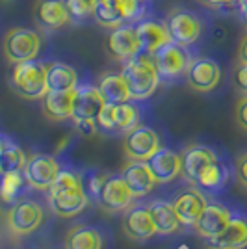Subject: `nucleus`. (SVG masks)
<instances>
[{"label": "nucleus", "instance_id": "obj_34", "mask_svg": "<svg viewBox=\"0 0 247 249\" xmlns=\"http://www.w3.org/2000/svg\"><path fill=\"white\" fill-rule=\"evenodd\" d=\"M67 13L72 22H86L93 17L95 11V0H63Z\"/></svg>", "mask_w": 247, "mask_h": 249}, {"label": "nucleus", "instance_id": "obj_28", "mask_svg": "<svg viewBox=\"0 0 247 249\" xmlns=\"http://www.w3.org/2000/svg\"><path fill=\"white\" fill-rule=\"evenodd\" d=\"M65 249H103V236L95 227H72L63 242Z\"/></svg>", "mask_w": 247, "mask_h": 249}, {"label": "nucleus", "instance_id": "obj_35", "mask_svg": "<svg viewBox=\"0 0 247 249\" xmlns=\"http://www.w3.org/2000/svg\"><path fill=\"white\" fill-rule=\"evenodd\" d=\"M106 178L108 175H104L103 171H93L88 175V182H84V190H86V194L89 196V199H95V201H99L101 197V192H103V186L104 182H106Z\"/></svg>", "mask_w": 247, "mask_h": 249}, {"label": "nucleus", "instance_id": "obj_43", "mask_svg": "<svg viewBox=\"0 0 247 249\" xmlns=\"http://www.w3.org/2000/svg\"><path fill=\"white\" fill-rule=\"evenodd\" d=\"M140 2H141V4H147V2H149V0H140Z\"/></svg>", "mask_w": 247, "mask_h": 249}, {"label": "nucleus", "instance_id": "obj_5", "mask_svg": "<svg viewBox=\"0 0 247 249\" xmlns=\"http://www.w3.org/2000/svg\"><path fill=\"white\" fill-rule=\"evenodd\" d=\"M95 123H97V128L106 134L128 132L136 124H140V108L130 101L119 104L106 103L97 115Z\"/></svg>", "mask_w": 247, "mask_h": 249}, {"label": "nucleus", "instance_id": "obj_7", "mask_svg": "<svg viewBox=\"0 0 247 249\" xmlns=\"http://www.w3.org/2000/svg\"><path fill=\"white\" fill-rule=\"evenodd\" d=\"M164 22L169 30L171 39L184 47H192L194 43L199 41L201 34L205 30L203 19L195 11L186 10V8H176V10L169 11Z\"/></svg>", "mask_w": 247, "mask_h": 249}, {"label": "nucleus", "instance_id": "obj_9", "mask_svg": "<svg viewBox=\"0 0 247 249\" xmlns=\"http://www.w3.org/2000/svg\"><path fill=\"white\" fill-rule=\"evenodd\" d=\"M160 149V136L147 124H136L123 138V153L128 160L147 162Z\"/></svg>", "mask_w": 247, "mask_h": 249}, {"label": "nucleus", "instance_id": "obj_39", "mask_svg": "<svg viewBox=\"0 0 247 249\" xmlns=\"http://www.w3.org/2000/svg\"><path fill=\"white\" fill-rule=\"evenodd\" d=\"M206 6L214 10H225V8H238L240 0H203Z\"/></svg>", "mask_w": 247, "mask_h": 249}, {"label": "nucleus", "instance_id": "obj_29", "mask_svg": "<svg viewBox=\"0 0 247 249\" xmlns=\"http://www.w3.org/2000/svg\"><path fill=\"white\" fill-rule=\"evenodd\" d=\"M99 89L103 93L104 103L110 104H119V103H128L130 99V91L128 86L124 82L123 74L119 73H108L104 74L99 82Z\"/></svg>", "mask_w": 247, "mask_h": 249}, {"label": "nucleus", "instance_id": "obj_26", "mask_svg": "<svg viewBox=\"0 0 247 249\" xmlns=\"http://www.w3.org/2000/svg\"><path fill=\"white\" fill-rule=\"evenodd\" d=\"M78 73L72 65L63 62L47 63V89L49 91H69L76 89Z\"/></svg>", "mask_w": 247, "mask_h": 249}, {"label": "nucleus", "instance_id": "obj_38", "mask_svg": "<svg viewBox=\"0 0 247 249\" xmlns=\"http://www.w3.org/2000/svg\"><path fill=\"white\" fill-rule=\"evenodd\" d=\"M234 171H236V178L238 182L247 190V153L238 156L236 166H234Z\"/></svg>", "mask_w": 247, "mask_h": 249}, {"label": "nucleus", "instance_id": "obj_10", "mask_svg": "<svg viewBox=\"0 0 247 249\" xmlns=\"http://www.w3.org/2000/svg\"><path fill=\"white\" fill-rule=\"evenodd\" d=\"M60 169L62 167L54 156L37 153L26 160V164L22 167V175L30 188L37 190V192H49L52 182L56 180V177L60 173Z\"/></svg>", "mask_w": 247, "mask_h": 249}, {"label": "nucleus", "instance_id": "obj_3", "mask_svg": "<svg viewBox=\"0 0 247 249\" xmlns=\"http://www.w3.org/2000/svg\"><path fill=\"white\" fill-rule=\"evenodd\" d=\"M153 60L156 63L160 80H165V82H173L176 78L184 76L194 62L190 49L175 41L167 43L160 51H156L153 54Z\"/></svg>", "mask_w": 247, "mask_h": 249}, {"label": "nucleus", "instance_id": "obj_12", "mask_svg": "<svg viewBox=\"0 0 247 249\" xmlns=\"http://www.w3.org/2000/svg\"><path fill=\"white\" fill-rule=\"evenodd\" d=\"M221 156L223 155H219L212 147L203 145V143H192L180 153V175L188 182L195 184V178L203 171V167L219 160Z\"/></svg>", "mask_w": 247, "mask_h": 249}, {"label": "nucleus", "instance_id": "obj_45", "mask_svg": "<svg viewBox=\"0 0 247 249\" xmlns=\"http://www.w3.org/2000/svg\"><path fill=\"white\" fill-rule=\"evenodd\" d=\"M95 2H99V0H95Z\"/></svg>", "mask_w": 247, "mask_h": 249}, {"label": "nucleus", "instance_id": "obj_4", "mask_svg": "<svg viewBox=\"0 0 247 249\" xmlns=\"http://www.w3.org/2000/svg\"><path fill=\"white\" fill-rule=\"evenodd\" d=\"M2 51L10 63L35 60L41 51V36L28 28H11L4 36Z\"/></svg>", "mask_w": 247, "mask_h": 249}, {"label": "nucleus", "instance_id": "obj_40", "mask_svg": "<svg viewBox=\"0 0 247 249\" xmlns=\"http://www.w3.org/2000/svg\"><path fill=\"white\" fill-rule=\"evenodd\" d=\"M238 62L247 63V36H244V39L240 41V47H238Z\"/></svg>", "mask_w": 247, "mask_h": 249}, {"label": "nucleus", "instance_id": "obj_44", "mask_svg": "<svg viewBox=\"0 0 247 249\" xmlns=\"http://www.w3.org/2000/svg\"><path fill=\"white\" fill-rule=\"evenodd\" d=\"M0 180H2V173H0Z\"/></svg>", "mask_w": 247, "mask_h": 249}, {"label": "nucleus", "instance_id": "obj_23", "mask_svg": "<svg viewBox=\"0 0 247 249\" xmlns=\"http://www.w3.org/2000/svg\"><path fill=\"white\" fill-rule=\"evenodd\" d=\"M147 166L151 169V173L155 175L158 184H167L180 175V153H175L173 149L160 147L155 155L147 160Z\"/></svg>", "mask_w": 247, "mask_h": 249}, {"label": "nucleus", "instance_id": "obj_1", "mask_svg": "<svg viewBox=\"0 0 247 249\" xmlns=\"http://www.w3.org/2000/svg\"><path fill=\"white\" fill-rule=\"evenodd\" d=\"M121 74L128 86L132 101L149 99L160 86V74L156 69V63L153 56L147 52H140L138 56L126 60Z\"/></svg>", "mask_w": 247, "mask_h": 249}, {"label": "nucleus", "instance_id": "obj_30", "mask_svg": "<svg viewBox=\"0 0 247 249\" xmlns=\"http://www.w3.org/2000/svg\"><path fill=\"white\" fill-rule=\"evenodd\" d=\"M93 19L99 22L101 26L110 28V30L128 22L123 8H121V4H119V0H99V2L95 4Z\"/></svg>", "mask_w": 247, "mask_h": 249}, {"label": "nucleus", "instance_id": "obj_16", "mask_svg": "<svg viewBox=\"0 0 247 249\" xmlns=\"http://www.w3.org/2000/svg\"><path fill=\"white\" fill-rule=\"evenodd\" d=\"M247 248V216L234 212L227 227L214 238L206 240V249H246Z\"/></svg>", "mask_w": 247, "mask_h": 249}, {"label": "nucleus", "instance_id": "obj_6", "mask_svg": "<svg viewBox=\"0 0 247 249\" xmlns=\"http://www.w3.org/2000/svg\"><path fill=\"white\" fill-rule=\"evenodd\" d=\"M234 177H236L234 166L229 162L227 156H221L219 160L203 167V171L195 178V186L205 194L206 197L216 199L219 196H223L230 188Z\"/></svg>", "mask_w": 247, "mask_h": 249}, {"label": "nucleus", "instance_id": "obj_25", "mask_svg": "<svg viewBox=\"0 0 247 249\" xmlns=\"http://www.w3.org/2000/svg\"><path fill=\"white\" fill-rule=\"evenodd\" d=\"M74 106V89L69 91H47L43 97V115L49 121H65L72 117Z\"/></svg>", "mask_w": 247, "mask_h": 249}, {"label": "nucleus", "instance_id": "obj_17", "mask_svg": "<svg viewBox=\"0 0 247 249\" xmlns=\"http://www.w3.org/2000/svg\"><path fill=\"white\" fill-rule=\"evenodd\" d=\"M103 93L95 86H76L74 89V106H72V121H95L104 106Z\"/></svg>", "mask_w": 247, "mask_h": 249}, {"label": "nucleus", "instance_id": "obj_8", "mask_svg": "<svg viewBox=\"0 0 247 249\" xmlns=\"http://www.w3.org/2000/svg\"><path fill=\"white\" fill-rule=\"evenodd\" d=\"M6 223L13 236H28L35 232L43 223V208L32 199H21L8 210Z\"/></svg>", "mask_w": 247, "mask_h": 249}, {"label": "nucleus", "instance_id": "obj_2", "mask_svg": "<svg viewBox=\"0 0 247 249\" xmlns=\"http://www.w3.org/2000/svg\"><path fill=\"white\" fill-rule=\"evenodd\" d=\"M10 86L22 99H28V101L43 99L45 93L49 91L47 89V63H41L37 60L15 63Z\"/></svg>", "mask_w": 247, "mask_h": 249}, {"label": "nucleus", "instance_id": "obj_22", "mask_svg": "<svg viewBox=\"0 0 247 249\" xmlns=\"http://www.w3.org/2000/svg\"><path fill=\"white\" fill-rule=\"evenodd\" d=\"M136 32H138V39H140V45H141V52H147L151 56L156 51H160L162 47H165L167 43L173 41L165 22H160L156 19L140 21L136 24Z\"/></svg>", "mask_w": 247, "mask_h": 249}, {"label": "nucleus", "instance_id": "obj_18", "mask_svg": "<svg viewBox=\"0 0 247 249\" xmlns=\"http://www.w3.org/2000/svg\"><path fill=\"white\" fill-rule=\"evenodd\" d=\"M206 203H208L206 196L197 186L182 190L173 201V208H175V214L180 221V225L194 227L201 216V212L205 210Z\"/></svg>", "mask_w": 247, "mask_h": 249}, {"label": "nucleus", "instance_id": "obj_14", "mask_svg": "<svg viewBox=\"0 0 247 249\" xmlns=\"http://www.w3.org/2000/svg\"><path fill=\"white\" fill-rule=\"evenodd\" d=\"M134 199L136 197L132 196V192L128 190L124 178L119 173V175H110L106 178L101 197H99V205L106 214H117L130 207Z\"/></svg>", "mask_w": 247, "mask_h": 249}, {"label": "nucleus", "instance_id": "obj_33", "mask_svg": "<svg viewBox=\"0 0 247 249\" xmlns=\"http://www.w3.org/2000/svg\"><path fill=\"white\" fill-rule=\"evenodd\" d=\"M82 177L78 175L76 171L72 169H60V173L56 177V180L52 182L51 190H49V196H56V194H62V192H69L74 188H82Z\"/></svg>", "mask_w": 247, "mask_h": 249}, {"label": "nucleus", "instance_id": "obj_41", "mask_svg": "<svg viewBox=\"0 0 247 249\" xmlns=\"http://www.w3.org/2000/svg\"><path fill=\"white\" fill-rule=\"evenodd\" d=\"M238 13H240V21H242V24L246 26V30H247V6L238 4Z\"/></svg>", "mask_w": 247, "mask_h": 249}, {"label": "nucleus", "instance_id": "obj_20", "mask_svg": "<svg viewBox=\"0 0 247 249\" xmlns=\"http://www.w3.org/2000/svg\"><path fill=\"white\" fill-rule=\"evenodd\" d=\"M121 227H123L126 238L136 240V242H143L156 234L155 221L151 218L149 207L128 208L121 219Z\"/></svg>", "mask_w": 247, "mask_h": 249}, {"label": "nucleus", "instance_id": "obj_37", "mask_svg": "<svg viewBox=\"0 0 247 249\" xmlns=\"http://www.w3.org/2000/svg\"><path fill=\"white\" fill-rule=\"evenodd\" d=\"M234 117H236V124L247 132V95H242V99L236 103V110H234Z\"/></svg>", "mask_w": 247, "mask_h": 249}, {"label": "nucleus", "instance_id": "obj_19", "mask_svg": "<svg viewBox=\"0 0 247 249\" xmlns=\"http://www.w3.org/2000/svg\"><path fill=\"white\" fill-rule=\"evenodd\" d=\"M34 21L41 30L56 32L71 22V17L63 0H37L34 8Z\"/></svg>", "mask_w": 247, "mask_h": 249}, {"label": "nucleus", "instance_id": "obj_31", "mask_svg": "<svg viewBox=\"0 0 247 249\" xmlns=\"http://www.w3.org/2000/svg\"><path fill=\"white\" fill-rule=\"evenodd\" d=\"M28 186L22 171H11V173H2L0 180V201L4 203H17V199L22 196L24 188Z\"/></svg>", "mask_w": 247, "mask_h": 249}, {"label": "nucleus", "instance_id": "obj_24", "mask_svg": "<svg viewBox=\"0 0 247 249\" xmlns=\"http://www.w3.org/2000/svg\"><path fill=\"white\" fill-rule=\"evenodd\" d=\"M49 203H51V208L54 210L56 216L67 219L82 214L89 205V196L86 194V190L82 186L56 194V196H49Z\"/></svg>", "mask_w": 247, "mask_h": 249}, {"label": "nucleus", "instance_id": "obj_42", "mask_svg": "<svg viewBox=\"0 0 247 249\" xmlns=\"http://www.w3.org/2000/svg\"><path fill=\"white\" fill-rule=\"evenodd\" d=\"M240 4H244V6H247V0H240Z\"/></svg>", "mask_w": 247, "mask_h": 249}, {"label": "nucleus", "instance_id": "obj_36", "mask_svg": "<svg viewBox=\"0 0 247 249\" xmlns=\"http://www.w3.org/2000/svg\"><path fill=\"white\" fill-rule=\"evenodd\" d=\"M234 88L240 95H247V63L238 62L236 69H234V76H232Z\"/></svg>", "mask_w": 247, "mask_h": 249}, {"label": "nucleus", "instance_id": "obj_32", "mask_svg": "<svg viewBox=\"0 0 247 249\" xmlns=\"http://www.w3.org/2000/svg\"><path fill=\"white\" fill-rule=\"evenodd\" d=\"M26 155L21 147L13 140H10L6 147L0 151V173H11V171H22L26 164Z\"/></svg>", "mask_w": 247, "mask_h": 249}, {"label": "nucleus", "instance_id": "obj_11", "mask_svg": "<svg viewBox=\"0 0 247 249\" xmlns=\"http://www.w3.org/2000/svg\"><path fill=\"white\" fill-rule=\"evenodd\" d=\"M234 214V210L221 203V201H208L205 210L201 212V216L197 219V223L194 225L195 232L201 238H214L216 234H219L223 229L227 227V223L230 221Z\"/></svg>", "mask_w": 247, "mask_h": 249}, {"label": "nucleus", "instance_id": "obj_15", "mask_svg": "<svg viewBox=\"0 0 247 249\" xmlns=\"http://www.w3.org/2000/svg\"><path fill=\"white\" fill-rule=\"evenodd\" d=\"M106 49L113 60L126 62L141 52V45L138 39V32L132 24H121L113 28L106 39Z\"/></svg>", "mask_w": 247, "mask_h": 249}, {"label": "nucleus", "instance_id": "obj_13", "mask_svg": "<svg viewBox=\"0 0 247 249\" xmlns=\"http://www.w3.org/2000/svg\"><path fill=\"white\" fill-rule=\"evenodd\" d=\"M188 86L197 93H208L216 89L221 80V67L212 58H197L186 73Z\"/></svg>", "mask_w": 247, "mask_h": 249}, {"label": "nucleus", "instance_id": "obj_21", "mask_svg": "<svg viewBox=\"0 0 247 249\" xmlns=\"http://www.w3.org/2000/svg\"><path fill=\"white\" fill-rule=\"evenodd\" d=\"M121 177L124 178L126 186L136 199L145 197L158 184L155 175L151 173V169L147 166V162H140V160H128L121 169Z\"/></svg>", "mask_w": 247, "mask_h": 249}, {"label": "nucleus", "instance_id": "obj_27", "mask_svg": "<svg viewBox=\"0 0 247 249\" xmlns=\"http://www.w3.org/2000/svg\"><path fill=\"white\" fill-rule=\"evenodd\" d=\"M149 212H151V218L155 221L158 234H173L182 227L178 218H176L173 203H169V201H153L149 205Z\"/></svg>", "mask_w": 247, "mask_h": 249}]
</instances>
